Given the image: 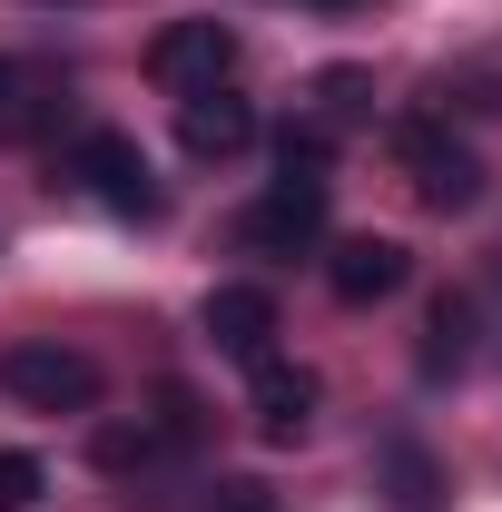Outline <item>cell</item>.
Wrapping results in <instances>:
<instances>
[{"instance_id": "9c48e42d", "label": "cell", "mask_w": 502, "mask_h": 512, "mask_svg": "<svg viewBox=\"0 0 502 512\" xmlns=\"http://www.w3.org/2000/svg\"><path fill=\"white\" fill-rule=\"evenodd\" d=\"M404 276H414V256L394 247V237H345V247L325 256V286H335L345 306H384V296H404Z\"/></svg>"}, {"instance_id": "5bb4252c", "label": "cell", "mask_w": 502, "mask_h": 512, "mask_svg": "<svg viewBox=\"0 0 502 512\" xmlns=\"http://www.w3.org/2000/svg\"><path fill=\"white\" fill-rule=\"evenodd\" d=\"M207 512H286V503H276V483H256V473H217V483H207Z\"/></svg>"}, {"instance_id": "4fadbf2b", "label": "cell", "mask_w": 502, "mask_h": 512, "mask_svg": "<svg viewBox=\"0 0 502 512\" xmlns=\"http://www.w3.org/2000/svg\"><path fill=\"white\" fill-rule=\"evenodd\" d=\"M473 365V296H434L424 316V375H463Z\"/></svg>"}, {"instance_id": "52a82bcc", "label": "cell", "mask_w": 502, "mask_h": 512, "mask_svg": "<svg viewBox=\"0 0 502 512\" xmlns=\"http://www.w3.org/2000/svg\"><path fill=\"white\" fill-rule=\"evenodd\" d=\"M207 345L237 365H266L276 355V296L266 286H207Z\"/></svg>"}, {"instance_id": "8fae6325", "label": "cell", "mask_w": 502, "mask_h": 512, "mask_svg": "<svg viewBox=\"0 0 502 512\" xmlns=\"http://www.w3.org/2000/svg\"><path fill=\"white\" fill-rule=\"evenodd\" d=\"M375 493H384V512H443V503H453V493H443V463L414 444V434H394V444H384Z\"/></svg>"}, {"instance_id": "ac0fdd59", "label": "cell", "mask_w": 502, "mask_h": 512, "mask_svg": "<svg viewBox=\"0 0 502 512\" xmlns=\"http://www.w3.org/2000/svg\"><path fill=\"white\" fill-rule=\"evenodd\" d=\"M315 10H355V0H315Z\"/></svg>"}, {"instance_id": "2e32d148", "label": "cell", "mask_w": 502, "mask_h": 512, "mask_svg": "<svg viewBox=\"0 0 502 512\" xmlns=\"http://www.w3.org/2000/svg\"><path fill=\"white\" fill-rule=\"evenodd\" d=\"M40 483H50L40 453H0V512H30V503H40Z\"/></svg>"}, {"instance_id": "9a60e30c", "label": "cell", "mask_w": 502, "mask_h": 512, "mask_svg": "<svg viewBox=\"0 0 502 512\" xmlns=\"http://www.w3.org/2000/svg\"><path fill=\"white\" fill-rule=\"evenodd\" d=\"M355 99H365V79H355V69H325V79H315V128L335 138V128L355 119Z\"/></svg>"}, {"instance_id": "30bf717a", "label": "cell", "mask_w": 502, "mask_h": 512, "mask_svg": "<svg viewBox=\"0 0 502 512\" xmlns=\"http://www.w3.org/2000/svg\"><path fill=\"white\" fill-rule=\"evenodd\" d=\"M247 138H256V109L237 89H188V99H178V148H188V158H237Z\"/></svg>"}, {"instance_id": "5b68a950", "label": "cell", "mask_w": 502, "mask_h": 512, "mask_svg": "<svg viewBox=\"0 0 502 512\" xmlns=\"http://www.w3.org/2000/svg\"><path fill=\"white\" fill-rule=\"evenodd\" d=\"M237 237H247V256H306L315 237H325V178L276 168V188L237 217Z\"/></svg>"}, {"instance_id": "ba28073f", "label": "cell", "mask_w": 502, "mask_h": 512, "mask_svg": "<svg viewBox=\"0 0 502 512\" xmlns=\"http://www.w3.org/2000/svg\"><path fill=\"white\" fill-rule=\"evenodd\" d=\"M315 404H325V384H315L306 365H286V355L256 365V434H266V444H306Z\"/></svg>"}, {"instance_id": "8992f818", "label": "cell", "mask_w": 502, "mask_h": 512, "mask_svg": "<svg viewBox=\"0 0 502 512\" xmlns=\"http://www.w3.org/2000/svg\"><path fill=\"white\" fill-rule=\"evenodd\" d=\"M227 69H237V30L227 20H168L148 40V79L158 89H227Z\"/></svg>"}, {"instance_id": "7a4b0ae2", "label": "cell", "mask_w": 502, "mask_h": 512, "mask_svg": "<svg viewBox=\"0 0 502 512\" xmlns=\"http://www.w3.org/2000/svg\"><path fill=\"white\" fill-rule=\"evenodd\" d=\"M207 444V414H197V394H158L138 424H99V473H119V483H148V473H168V463H188V453Z\"/></svg>"}, {"instance_id": "e0dca14e", "label": "cell", "mask_w": 502, "mask_h": 512, "mask_svg": "<svg viewBox=\"0 0 502 512\" xmlns=\"http://www.w3.org/2000/svg\"><path fill=\"white\" fill-rule=\"evenodd\" d=\"M434 99H443V109H502V79H493V69H453Z\"/></svg>"}, {"instance_id": "3957f363", "label": "cell", "mask_w": 502, "mask_h": 512, "mask_svg": "<svg viewBox=\"0 0 502 512\" xmlns=\"http://www.w3.org/2000/svg\"><path fill=\"white\" fill-rule=\"evenodd\" d=\"M0 394L30 404V414H89L99 404V365L79 345H60V335H30V345L0 355Z\"/></svg>"}, {"instance_id": "7c38bea8", "label": "cell", "mask_w": 502, "mask_h": 512, "mask_svg": "<svg viewBox=\"0 0 502 512\" xmlns=\"http://www.w3.org/2000/svg\"><path fill=\"white\" fill-rule=\"evenodd\" d=\"M50 109H60V79H50L40 60H10V50H0V148L40 138V128H50Z\"/></svg>"}, {"instance_id": "6da1fadb", "label": "cell", "mask_w": 502, "mask_h": 512, "mask_svg": "<svg viewBox=\"0 0 502 512\" xmlns=\"http://www.w3.org/2000/svg\"><path fill=\"white\" fill-rule=\"evenodd\" d=\"M394 168H404V188L424 197V207H443V217L483 207V158H473V138L453 119H434V109L394 128Z\"/></svg>"}, {"instance_id": "277c9868", "label": "cell", "mask_w": 502, "mask_h": 512, "mask_svg": "<svg viewBox=\"0 0 502 512\" xmlns=\"http://www.w3.org/2000/svg\"><path fill=\"white\" fill-rule=\"evenodd\" d=\"M69 178L99 197L109 217H158V178H148V148H138L128 128H89V138L69 148Z\"/></svg>"}]
</instances>
